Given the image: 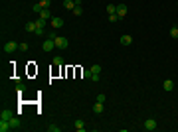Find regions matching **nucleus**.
Instances as JSON below:
<instances>
[{
    "label": "nucleus",
    "mask_w": 178,
    "mask_h": 132,
    "mask_svg": "<svg viewBox=\"0 0 178 132\" xmlns=\"http://www.w3.org/2000/svg\"><path fill=\"white\" fill-rule=\"evenodd\" d=\"M127 12H129V8H127V4H119V6H117V16L121 18V20H123V18L127 16Z\"/></svg>",
    "instance_id": "nucleus-5"
},
{
    "label": "nucleus",
    "mask_w": 178,
    "mask_h": 132,
    "mask_svg": "<svg viewBox=\"0 0 178 132\" xmlns=\"http://www.w3.org/2000/svg\"><path fill=\"white\" fill-rule=\"evenodd\" d=\"M107 14H117V6L115 4H107Z\"/></svg>",
    "instance_id": "nucleus-15"
},
{
    "label": "nucleus",
    "mask_w": 178,
    "mask_h": 132,
    "mask_svg": "<svg viewBox=\"0 0 178 132\" xmlns=\"http://www.w3.org/2000/svg\"><path fill=\"white\" fill-rule=\"evenodd\" d=\"M46 22H48V20H44V18H36V30H44V28H46Z\"/></svg>",
    "instance_id": "nucleus-7"
},
{
    "label": "nucleus",
    "mask_w": 178,
    "mask_h": 132,
    "mask_svg": "<svg viewBox=\"0 0 178 132\" xmlns=\"http://www.w3.org/2000/svg\"><path fill=\"white\" fill-rule=\"evenodd\" d=\"M93 113H95V115H101V113H103V103L97 101V103L93 105Z\"/></svg>",
    "instance_id": "nucleus-11"
},
{
    "label": "nucleus",
    "mask_w": 178,
    "mask_h": 132,
    "mask_svg": "<svg viewBox=\"0 0 178 132\" xmlns=\"http://www.w3.org/2000/svg\"><path fill=\"white\" fill-rule=\"evenodd\" d=\"M121 18L117 16V14H109V22H119Z\"/></svg>",
    "instance_id": "nucleus-21"
},
{
    "label": "nucleus",
    "mask_w": 178,
    "mask_h": 132,
    "mask_svg": "<svg viewBox=\"0 0 178 132\" xmlns=\"http://www.w3.org/2000/svg\"><path fill=\"white\" fill-rule=\"evenodd\" d=\"M83 77H87V79H91V69H85V71H83Z\"/></svg>",
    "instance_id": "nucleus-26"
},
{
    "label": "nucleus",
    "mask_w": 178,
    "mask_h": 132,
    "mask_svg": "<svg viewBox=\"0 0 178 132\" xmlns=\"http://www.w3.org/2000/svg\"><path fill=\"white\" fill-rule=\"evenodd\" d=\"M16 50H20V44H16V42H6L4 44V51L6 53H14Z\"/></svg>",
    "instance_id": "nucleus-3"
},
{
    "label": "nucleus",
    "mask_w": 178,
    "mask_h": 132,
    "mask_svg": "<svg viewBox=\"0 0 178 132\" xmlns=\"http://www.w3.org/2000/svg\"><path fill=\"white\" fill-rule=\"evenodd\" d=\"M97 101H99V103H105L107 97H105V95H97Z\"/></svg>",
    "instance_id": "nucleus-27"
},
{
    "label": "nucleus",
    "mask_w": 178,
    "mask_h": 132,
    "mask_svg": "<svg viewBox=\"0 0 178 132\" xmlns=\"http://www.w3.org/2000/svg\"><path fill=\"white\" fill-rule=\"evenodd\" d=\"M121 44H123V46H131V44H133V38H131V36H121Z\"/></svg>",
    "instance_id": "nucleus-14"
},
{
    "label": "nucleus",
    "mask_w": 178,
    "mask_h": 132,
    "mask_svg": "<svg viewBox=\"0 0 178 132\" xmlns=\"http://www.w3.org/2000/svg\"><path fill=\"white\" fill-rule=\"evenodd\" d=\"M26 32H28V34H36V24H34V22H26Z\"/></svg>",
    "instance_id": "nucleus-13"
},
{
    "label": "nucleus",
    "mask_w": 178,
    "mask_h": 132,
    "mask_svg": "<svg viewBox=\"0 0 178 132\" xmlns=\"http://www.w3.org/2000/svg\"><path fill=\"white\" fill-rule=\"evenodd\" d=\"M73 14H75V16H81V14H83V8H81V6H75V8H73Z\"/></svg>",
    "instance_id": "nucleus-19"
},
{
    "label": "nucleus",
    "mask_w": 178,
    "mask_h": 132,
    "mask_svg": "<svg viewBox=\"0 0 178 132\" xmlns=\"http://www.w3.org/2000/svg\"><path fill=\"white\" fill-rule=\"evenodd\" d=\"M91 81H95V83L99 81V73H91Z\"/></svg>",
    "instance_id": "nucleus-25"
},
{
    "label": "nucleus",
    "mask_w": 178,
    "mask_h": 132,
    "mask_svg": "<svg viewBox=\"0 0 178 132\" xmlns=\"http://www.w3.org/2000/svg\"><path fill=\"white\" fill-rule=\"evenodd\" d=\"M40 18H44V20H52V12H50V8H44V10L40 12Z\"/></svg>",
    "instance_id": "nucleus-10"
},
{
    "label": "nucleus",
    "mask_w": 178,
    "mask_h": 132,
    "mask_svg": "<svg viewBox=\"0 0 178 132\" xmlns=\"http://www.w3.org/2000/svg\"><path fill=\"white\" fill-rule=\"evenodd\" d=\"M162 89H164V91H172V89H174V81H172V79H166V81L162 83Z\"/></svg>",
    "instance_id": "nucleus-9"
},
{
    "label": "nucleus",
    "mask_w": 178,
    "mask_h": 132,
    "mask_svg": "<svg viewBox=\"0 0 178 132\" xmlns=\"http://www.w3.org/2000/svg\"><path fill=\"white\" fill-rule=\"evenodd\" d=\"M52 63H53V65H57V67H59V65H61V63H63V59H61L59 55H55V57H53V59H52Z\"/></svg>",
    "instance_id": "nucleus-18"
},
{
    "label": "nucleus",
    "mask_w": 178,
    "mask_h": 132,
    "mask_svg": "<svg viewBox=\"0 0 178 132\" xmlns=\"http://www.w3.org/2000/svg\"><path fill=\"white\" fill-rule=\"evenodd\" d=\"M42 50L46 51V53H48V51H52V50H55V40H53V38H48V40L42 44Z\"/></svg>",
    "instance_id": "nucleus-2"
},
{
    "label": "nucleus",
    "mask_w": 178,
    "mask_h": 132,
    "mask_svg": "<svg viewBox=\"0 0 178 132\" xmlns=\"http://www.w3.org/2000/svg\"><path fill=\"white\" fill-rule=\"evenodd\" d=\"M63 8L65 10H73L75 8V0H63Z\"/></svg>",
    "instance_id": "nucleus-12"
},
{
    "label": "nucleus",
    "mask_w": 178,
    "mask_h": 132,
    "mask_svg": "<svg viewBox=\"0 0 178 132\" xmlns=\"http://www.w3.org/2000/svg\"><path fill=\"white\" fill-rule=\"evenodd\" d=\"M144 130H156V120H154V118H146V120H144Z\"/></svg>",
    "instance_id": "nucleus-4"
},
{
    "label": "nucleus",
    "mask_w": 178,
    "mask_h": 132,
    "mask_svg": "<svg viewBox=\"0 0 178 132\" xmlns=\"http://www.w3.org/2000/svg\"><path fill=\"white\" fill-rule=\"evenodd\" d=\"M30 50V48H28V44H26V42H22V44H20V51H28Z\"/></svg>",
    "instance_id": "nucleus-22"
},
{
    "label": "nucleus",
    "mask_w": 178,
    "mask_h": 132,
    "mask_svg": "<svg viewBox=\"0 0 178 132\" xmlns=\"http://www.w3.org/2000/svg\"><path fill=\"white\" fill-rule=\"evenodd\" d=\"M170 38H174V40L178 38V28H176V26H174V28H170Z\"/></svg>",
    "instance_id": "nucleus-20"
},
{
    "label": "nucleus",
    "mask_w": 178,
    "mask_h": 132,
    "mask_svg": "<svg viewBox=\"0 0 178 132\" xmlns=\"http://www.w3.org/2000/svg\"><path fill=\"white\" fill-rule=\"evenodd\" d=\"M32 10H34L36 14H40V12H42V10H44V6H42V4H40V2H36L34 6H32Z\"/></svg>",
    "instance_id": "nucleus-17"
},
{
    "label": "nucleus",
    "mask_w": 178,
    "mask_h": 132,
    "mask_svg": "<svg viewBox=\"0 0 178 132\" xmlns=\"http://www.w3.org/2000/svg\"><path fill=\"white\" fill-rule=\"evenodd\" d=\"M50 2H52V0H40V4H42L44 8H50Z\"/></svg>",
    "instance_id": "nucleus-24"
},
{
    "label": "nucleus",
    "mask_w": 178,
    "mask_h": 132,
    "mask_svg": "<svg viewBox=\"0 0 178 132\" xmlns=\"http://www.w3.org/2000/svg\"><path fill=\"white\" fill-rule=\"evenodd\" d=\"M48 132H61V126H55V124H50L48 128H46Z\"/></svg>",
    "instance_id": "nucleus-16"
},
{
    "label": "nucleus",
    "mask_w": 178,
    "mask_h": 132,
    "mask_svg": "<svg viewBox=\"0 0 178 132\" xmlns=\"http://www.w3.org/2000/svg\"><path fill=\"white\" fill-rule=\"evenodd\" d=\"M91 73H101V65H93L91 67Z\"/></svg>",
    "instance_id": "nucleus-23"
},
{
    "label": "nucleus",
    "mask_w": 178,
    "mask_h": 132,
    "mask_svg": "<svg viewBox=\"0 0 178 132\" xmlns=\"http://www.w3.org/2000/svg\"><path fill=\"white\" fill-rule=\"evenodd\" d=\"M61 26H63V20H61V18H52V28L59 30Z\"/></svg>",
    "instance_id": "nucleus-8"
},
{
    "label": "nucleus",
    "mask_w": 178,
    "mask_h": 132,
    "mask_svg": "<svg viewBox=\"0 0 178 132\" xmlns=\"http://www.w3.org/2000/svg\"><path fill=\"white\" fill-rule=\"evenodd\" d=\"M73 126H75V130H77V132H83V130H85V122H83L81 118H77V120L73 122Z\"/></svg>",
    "instance_id": "nucleus-6"
},
{
    "label": "nucleus",
    "mask_w": 178,
    "mask_h": 132,
    "mask_svg": "<svg viewBox=\"0 0 178 132\" xmlns=\"http://www.w3.org/2000/svg\"><path fill=\"white\" fill-rule=\"evenodd\" d=\"M67 46H69L67 38H63V36H57V38H55V48H57V50H67Z\"/></svg>",
    "instance_id": "nucleus-1"
}]
</instances>
